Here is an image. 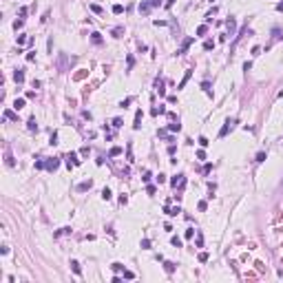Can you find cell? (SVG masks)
<instances>
[{"instance_id":"obj_1","label":"cell","mask_w":283,"mask_h":283,"mask_svg":"<svg viewBox=\"0 0 283 283\" xmlns=\"http://www.w3.org/2000/svg\"><path fill=\"white\" fill-rule=\"evenodd\" d=\"M71 62H73V58H69V55H64V53H60L58 55V62H55V64H58V71H60V73H66V71L71 69Z\"/></svg>"},{"instance_id":"obj_2","label":"cell","mask_w":283,"mask_h":283,"mask_svg":"<svg viewBox=\"0 0 283 283\" xmlns=\"http://www.w3.org/2000/svg\"><path fill=\"white\" fill-rule=\"evenodd\" d=\"M237 124V122H234V119H226V124L221 126V131H219V137H226V135L230 133V131H232V126Z\"/></svg>"},{"instance_id":"obj_3","label":"cell","mask_w":283,"mask_h":283,"mask_svg":"<svg viewBox=\"0 0 283 283\" xmlns=\"http://www.w3.org/2000/svg\"><path fill=\"white\" fill-rule=\"evenodd\" d=\"M60 166V157H49L47 159V170H51V173H55Z\"/></svg>"},{"instance_id":"obj_4","label":"cell","mask_w":283,"mask_h":283,"mask_svg":"<svg viewBox=\"0 0 283 283\" xmlns=\"http://www.w3.org/2000/svg\"><path fill=\"white\" fill-rule=\"evenodd\" d=\"M170 184H173L175 188H184V186H186V177H184V175H175V177L170 179Z\"/></svg>"},{"instance_id":"obj_5","label":"cell","mask_w":283,"mask_h":283,"mask_svg":"<svg viewBox=\"0 0 283 283\" xmlns=\"http://www.w3.org/2000/svg\"><path fill=\"white\" fill-rule=\"evenodd\" d=\"M91 186H93V181L89 179V181H82V184L78 186V190H80V193H84V190H91Z\"/></svg>"},{"instance_id":"obj_6","label":"cell","mask_w":283,"mask_h":283,"mask_svg":"<svg viewBox=\"0 0 283 283\" xmlns=\"http://www.w3.org/2000/svg\"><path fill=\"white\" fill-rule=\"evenodd\" d=\"M175 265H177V263H173V261H164V270H166L168 274L175 272Z\"/></svg>"},{"instance_id":"obj_7","label":"cell","mask_w":283,"mask_h":283,"mask_svg":"<svg viewBox=\"0 0 283 283\" xmlns=\"http://www.w3.org/2000/svg\"><path fill=\"white\" fill-rule=\"evenodd\" d=\"M150 11V2L146 0V2H139V13H148Z\"/></svg>"},{"instance_id":"obj_8","label":"cell","mask_w":283,"mask_h":283,"mask_svg":"<svg viewBox=\"0 0 283 283\" xmlns=\"http://www.w3.org/2000/svg\"><path fill=\"white\" fill-rule=\"evenodd\" d=\"M139 126H142V111H137V113H135V124H133V128L137 131Z\"/></svg>"},{"instance_id":"obj_9","label":"cell","mask_w":283,"mask_h":283,"mask_svg":"<svg viewBox=\"0 0 283 283\" xmlns=\"http://www.w3.org/2000/svg\"><path fill=\"white\" fill-rule=\"evenodd\" d=\"M78 164H80L78 155H75V153H71V155H69V168H71V166H78Z\"/></svg>"},{"instance_id":"obj_10","label":"cell","mask_w":283,"mask_h":283,"mask_svg":"<svg viewBox=\"0 0 283 283\" xmlns=\"http://www.w3.org/2000/svg\"><path fill=\"white\" fill-rule=\"evenodd\" d=\"M281 38H283V31L279 29V27H274L272 29V40H281Z\"/></svg>"},{"instance_id":"obj_11","label":"cell","mask_w":283,"mask_h":283,"mask_svg":"<svg viewBox=\"0 0 283 283\" xmlns=\"http://www.w3.org/2000/svg\"><path fill=\"white\" fill-rule=\"evenodd\" d=\"M13 80H16V82H25V71H16V73H13Z\"/></svg>"},{"instance_id":"obj_12","label":"cell","mask_w":283,"mask_h":283,"mask_svg":"<svg viewBox=\"0 0 283 283\" xmlns=\"http://www.w3.org/2000/svg\"><path fill=\"white\" fill-rule=\"evenodd\" d=\"M91 40H93V44H102V33H91Z\"/></svg>"},{"instance_id":"obj_13","label":"cell","mask_w":283,"mask_h":283,"mask_svg":"<svg viewBox=\"0 0 283 283\" xmlns=\"http://www.w3.org/2000/svg\"><path fill=\"white\" fill-rule=\"evenodd\" d=\"M190 44H193V38H186V40H184V44H181V49H179V53H186V49H188Z\"/></svg>"},{"instance_id":"obj_14","label":"cell","mask_w":283,"mask_h":283,"mask_svg":"<svg viewBox=\"0 0 283 283\" xmlns=\"http://www.w3.org/2000/svg\"><path fill=\"white\" fill-rule=\"evenodd\" d=\"M168 131H173V133H179V131H181V124H179V122H173V124H168Z\"/></svg>"},{"instance_id":"obj_15","label":"cell","mask_w":283,"mask_h":283,"mask_svg":"<svg viewBox=\"0 0 283 283\" xmlns=\"http://www.w3.org/2000/svg\"><path fill=\"white\" fill-rule=\"evenodd\" d=\"M111 33H113V38H122V33H124V27H115Z\"/></svg>"},{"instance_id":"obj_16","label":"cell","mask_w":283,"mask_h":283,"mask_svg":"<svg viewBox=\"0 0 283 283\" xmlns=\"http://www.w3.org/2000/svg\"><path fill=\"white\" fill-rule=\"evenodd\" d=\"M27 128H29V131H38V124H35V117H31L29 122H27Z\"/></svg>"},{"instance_id":"obj_17","label":"cell","mask_w":283,"mask_h":283,"mask_svg":"<svg viewBox=\"0 0 283 283\" xmlns=\"http://www.w3.org/2000/svg\"><path fill=\"white\" fill-rule=\"evenodd\" d=\"M71 270H73V272L78 274V277L82 274V270H80V263H78V261H71Z\"/></svg>"},{"instance_id":"obj_18","label":"cell","mask_w":283,"mask_h":283,"mask_svg":"<svg viewBox=\"0 0 283 283\" xmlns=\"http://www.w3.org/2000/svg\"><path fill=\"white\" fill-rule=\"evenodd\" d=\"M226 25H228V29H230V33H232L234 29H237V22H234V18H230V20H226Z\"/></svg>"},{"instance_id":"obj_19","label":"cell","mask_w":283,"mask_h":283,"mask_svg":"<svg viewBox=\"0 0 283 283\" xmlns=\"http://www.w3.org/2000/svg\"><path fill=\"white\" fill-rule=\"evenodd\" d=\"M22 106H25V100H22V97H18V100L13 102V109H16V111H20Z\"/></svg>"},{"instance_id":"obj_20","label":"cell","mask_w":283,"mask_h":283,"mask_svg":"<svg viewBox=\"0 0 283 283\" xmlns=\"http://www.w3.org/2000/svg\"><path fill=\"white\" fill-rule=\"evenodd\" d=\"M5 117H7V119H13V122H18V115H16L13 111H5Z\"/></svg>"},{"instance_id":"obj_21","label":"cell","mask_w":283,"mask_h":283,"mask_svg":"<svg viewBox=\"0 0 283 283\" xmlns=\"http://www.w3.org/2000/svg\"><path fill=\"white\" fill-rule=\"evenodd\" d=\"M190 73H193V71H186V75H184V80H181V82H179V89H184V86H186V82H188V78H190Z\"/></svg>"},{"instance_id":"obj_22","label":"cell","mask_w":283,"mask_h":283,"mask_svg":"<svg viewBox=\"0 0 283 283\" xmlns=\"http://www.w3.org/2000/svg\"><path fill=\"white\" fill-rule=\"evenodd\" d=\"M113 13H115V16L124 13V7H122V5H113Z\"/></svg>"},{"instance_id":"obj_23","label":"cell","mask_w":283,"mask_h":283,"mask_svg":"<svg viewBox=\"0 0 283 283\" xmlns=\"http://www.w3.org/2000/svg\"><path fill=\"white\" fill-rule=\"evenodd\" d=\"M69 232H71V228H60L58 232L53 234V237H62V234H69Z\"/></svg>"},{"instance_id":"obj_24","label":"cell","mask_w":283,"mask_h":283,"mask_svg":"<svg viewBox=\"0 0 283 283\" xmlns=\"http://www.w3.org/2000/svg\"><path fill=\"white\" fill-rule=\"evenodd\" d=\"M204 49H206V51L215 49V42H212V40H206V42H204Z\"/></svg>"},{"instance_id":"obj_25","label":"cell","mask_w":283,"mask_h":283,"mask_svg":"<svg viewBox=\"0 0 283 283\" xmlns=\"http://www.w3.org/2000/svg\"><path fill=\"white\" fill-rule=\"evenodd\" d=\"M119 153H122V148H119V146H115V148H111V153H109V155H111V157H117Z\"/></svg>"},{"instance_id":"obj_26","label":"cell","mask_w":283,"mask_h":283,"mask_svg":"<svg viewBox=\"0 0 283 283\" xmlns=\"http://www.w3.org/2000/svg\"><path fill=\"white\" fill-rule=\"evenodd\" d=\"M170 243L177 246V248H181V239H179V237H173V239H170Z\"/></svg>"},{"instance_id":"obj_27","label":"cell","mask_w":283,"mask_h":283,"mask_svg":"<svg viewBox=\"0 0 283 283\" xmlns=\"http://www.w3.org/2000/svg\"><path fill=\"white\" fill-rule=\"evenodd\" d=\"M111 268H113L115 272H124V265H122V263H113Z\"/></svg>"},{"instance_id":"obj_28","label":"cell","mask_w":283,"mask_h":283,"mask_svg":"<svg viewBox=\"0 0 283 283\" xmlns=\"http://www.w3.org/2000/svg\"><path fill=\"white\" fill-rule=\"evenodd\" d=\"M201 89H204L208 95H212V93H210V82H201Z\"/></svg>"},{"instance_id":"obj_29","label":"cell","mask_w":283,"mask_h":283,"mask_svg":"<svg viewBox=\"0 0 283 283\" xmlns=\"http://www.w3.org/2000/svg\"><path fill=\"white\" fill-rule=\"evenodd\" d=\"M122 124H124V122H122V117H115V119H113V126H115V128H119Z\"/></svg>"},{"instance_id":"obj_30","label":"cell","mask_w":283,"mask_h":283,"mask_svg":"<svg viewBox=\"0 0 283 283\" xmlns=\"http://www.w3.org/2000/svg\"><path fill=\"white\" fill-rule=\"evenodd\" d=\"M91 11H93V13H102V7L100 5H91Z\"/></svg>"},{"instance_id":"obj_31","label":"cell","mask_w":283,"mask_h":283,"mask_svg":"<svg viewBox=\"0 0 283 283\" xmlns=\"http://www.w3.org/2000/svg\"><path fill=\"white\" fill-rule=\"evenodd\" d=\"M206 31H208V27H206V25H201V27H199V29H197V35H204Z\"/></svg>"},{"instance_id":"obj_32","label":"cell","mask_w":283,"mask_h":283,"mask_svg":"<svg viewBox=\"0 0 283 283\" xmlns=\"http://www.w3.org/2000/svg\"><path fill=\"white\" fill-rule=\"evenodd\" d=\"M199 144H201V146H204V148H206V146H208V144H210V142H208V139H206V137H204V135H201V137H199Z\"/></svg>"},{"instance_id":"obj_33","label":"cell","mask_w":283,"mask_h":283,"mask_svg":"<svg viewBox=\"0 0 283 283\" xmlns=\"http://www.w3.org/2000/svg\"><path fill=\"white\" fill-rule=\"evenodd\" d=\"M131 102H133V100H131V97H126V100H122V104H119V106H122V109H126V106H128Z\"/></svg>"},{"instance_id":"obj_34","label":"cell","mask_w":283,"mask_h":283,"mask_svg":"<svg viewBox=\"0 0 283 283\" xmlns=\"http://www.w3.org/2000/svg\"><path fill=\"white\" fill-rule=\"evenodd\" d=\"M49 144H51V146H53V144H58V133H53V135H51V139H49Z\"/></svg>"},{"instance_id":"obj_35","label":"cell","mask_w":283,"mask_h":283,"mask_svg":"<svg viewBox=\"0 0 283 283\" xmlns=\"http://www.w3.org/2000/svg\"><path fill=\"white\" fill-rule=\"evenodd\" d=\"M5 162H7V166H13V157H11L9 153H7V157H5Z\"/></svg>"},{"instance_id":"obj_36","label":"cell","mask_w":283,"mask_h":283,"mask_svg":"<svg viewBox=\"0 0 283 283\" xmlns=\"http://www.w3.org/2000/svg\"><path fill=\"white\" fill-rule=\"evenodd\" d=\"M84 75H86V69H82V71H80V73H75V80H82V78H84Z\"/></svg>"},{"instance_id":"obj_37","label":"cell","mask_w":283,"mask_h":283,"mask_svg":"<svg viewBox=\"0 0 283 283\" xmlns=\"http://www.w3.org/2000/svg\"><path fill=\"white\" fill-rule=\"evenodd\" d=\"M257 162L261 164V162H265V153H257Z\"/></svg>"},{"instance_id":"obj_38","label":"cell","mask_w":283,"mask_h":283,"mask_svg":"<svg viewBox=\"0 0 283 283\" xmlns=\"http://www.w3.org/2000/svg\"><path fill=\"white\" fill-rule=\"evenodd\" d=\"M102 197H104V199H111V190L104 188V190H102Z\"/></svg>"},{"instance_id":"obj_39","label":"cell","mask_w":283,"mask_h":283,"mask_svg":"<svg viewBox=\"0 0 283 283\" xmlns=\"http://www.w3.org/2000/svg\"><path fill=\"white\" fill-rule=\"evenodd\" d=\"M22 25H25V20H16V22H13L16 29H22Z\"/></svg>"},{"instance_id":"obj_40","label":"cell","mask_w":283,"mask_h":283,"mask_svg":"<svg viewBox=\"0 0 283 283\" xmlns=\"http://www.w3.org/2000/svg\"><path fill=\"white\" fill-rule=\"evenodd\" d=\"M210 170H212V164H206V166H204V175H208Z\"/></svg>"},{"instance_id":"obj_41","label":"cell","mask_w":283,"mask_h":283,"mask_svg":"<svg viewBox=\"0 0 283 283\" xmlns=\"http://www.w3.org/2000/svg\"><path fill=\"white\" fill-rule=\"evenodd\" d=\"M124 277H126V279H135V274L131 272V270H124Z\"/></svg>"},{"instance_id":"obj_42","label":"cell","mask_w":283,"mask_h":283,"mask_svg":"<svg viewBox=\"0 0 283 283\" xmlns=\"http://www.w3.org/2000/svg\"><path fill=\"white\" fill-rule=\"evenodd\" d=\"M157 181H159V184H164V181H166V175L159 173V175H157Z\"/></svg>"},{"instance_id":"obj_43","label":"cell","mask_w":283,"mask_h":283,"mask_svg":"<svg viewBox=\"0 0 283 283\" xmlns=\"http://www.w3.org/2000/svg\"><path fill=\"white\" fill-rule=\"evenodd\" d=\"M148 2H150V7H159L162 5V0H148Z\"/></svg>"},{"instance_id":"obj_44","label":"cell","mask_w":283,"mask_h":283,"mask_svg":"<svg viewBox=\"0 0 283 283\" xmlns=\"http://www.w3.org/2000/svg\"><path fill=\"white\" fill-rule=\"evenodd\" d=\"M133 64H135V58H133V55H128V69H133Z\"/></svg>"},{"instance_id":"obj_45","label":"cell","mask_w":283,"mask_h":283,"mask_svg":"<svg viewBox=\"0 0 283 283\" xmlns=\"http://www.w3.org/2000/svg\"><path fill=\"white\" fill-rule=\"evenodd\" d=\"M173 2H175V0H166V2H164V7H166V9H170V7H173Z\"/></svg>"},{"instance_id":"obj_46","label":"cell","mask_w":283,"mask_h":283,"mask_svg":"<svg viewBox=\"0 0 283 283\" xmlns=\"http://www.w3.org/2000/svg\"><path fill=\"white\" fill-rule=\"evenodd\" d=\"M277 11H283V2H279V5H277Z\"/></svg>"}]
</instances>
